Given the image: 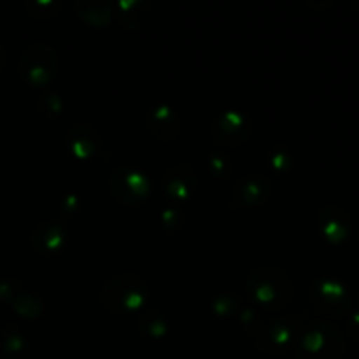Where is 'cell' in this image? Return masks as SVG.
I'll use <instances>...</instances> for the list:
<instances>
[{
  "instance_id": "25",
  "label": "cell",
  "mask_w": 359,
  "mask_h": 359,
  "mask_svg": "<svg viewBox=\"0 0 359 359\" xmlns=\"http://www.w3.org/2000/svg\"><path fill=\"white\" fill-rule=\"evenodd\" d=\"M186 217L184 212L181 209H175V207H170V209H165L161 212V226L167 233L174 235L177 231H181L184 228Z\"/></svg>"
},
{
  "instance_id": "26",
  "label": "cell",
  "mask_w": 359,
  "mask_h": 359,
  "mask_svg": "<svg viewBox=\"0 0 359 359\" xmlns=\"http://www.w3.org/2000/svg\"><path fill=\"white\" fill-rule=\"evenodd\" d=\"M241 325L242 328L245 330L248 333H251L252 337L258 333V330L262 328V314H259L258 311H256V307H251V309H244V311H241Z\"/></svg>"
},
{
  "instance_id": "13",
  "label": "cell",
  "mask_w": 359,
  "mask_h": 359,
  "mask_svg": "<svg viewBox=\"0 0 359 359\" xmlns=\"http://www.w3.org/2000/svg\"><path fill=\"white\" fill-rule=\"evenodd\" d=\"M69 242V231L60 219H49L37 224L30 235V244L35 252L42 256H53L62 252Z\"/></svg>"
},
{
  "instance_id": "24",
  "label": "cell",
  "mask_w": 359,
  "mask_h": 359,
  "mask_svg": "<svg viewBox=\"0 0 359 359\" xmlns=\"http://www.w3.org/2000/svg\"><path fill=\"white\" fill-rule=\"evenodd\" d=\"M269 165L276 172H287L293 165V156H291V151L286 146H280L276 144L272 149L269 151Z\"/></svg>"
},
{
  "instance_id": "5",
  "label": "cell",
  "mask_w": 359,
  "mask_h": 359,
  "mask_svg": "<svg viewBox=\"0 0 359 359\" xmlns=\"http://www.w3.org/2000/svg\"><path fill=\"white\" fill-rule=\"evenodd\" d=\"M153 189V182L142 168L125 165L118 167L109 175V191L126 207H137L146 202Z\"/></svg>"
},
{
  "instance_id": "19",
  "label": "cell",
  "mask_w": 359,
  "mask_h": 359,
  "mask_svg": "<svg viewBox=\"0 0 359 359\" xmlns=\"http://www.w3.org/2000/svg\"><path fill=\"white\" fill-rule=\"evenodd\" d=\"M137 326L140 332L151 339H163L168 333L170 326H168V319L165 318L163 312L156 311V309H147L137 319Z\"/></svg>"
},
{
  "instance_id": "9",
  "label": "cell",
  "mask_w": 359,
  "mask_h": 359,
  "mask_svg": "<svg viewBox=\"0 0 359 359\" xmlns=\"http://www.w3.org/2000/svg\"><path fill=\"white\" fill-rule=\"evenodd\" d=\"M0 302L25 319H37L46 309L42 298L16 279L0 280Z\"/></svg>"
},
{
  "instance_id": "3",
  "label": "cell",
  "mask_w": 359,
  "mask_h": 359,
  "mask_svg": "<svg viewBox=\"0 0 359 359\" xmlns=\"http://www.w3.org/2000/svg\"><path fill=\"white\" fill-rule=\"evenodd\" d=\"M346 339L332 323H312L298 339L297 359H342Z\"/></svg>"
},
{
  "instance_id": "29",
  "label": "cell",
  "mask_w": 359,
  "mask_h": 359,
  "mask_svg": "<svg viewBox=\"0 0 359 359\" xmlns=\"http://www.w3.org/2000/svg\"><path fill=\"white\" fill-rule=\"evenodd\" d=\"M6 58H7L6 48H4V44L0 42V72H2L4 67H6Z\"/></svg>"
},
{
  "instance_id": "12",
  "label": "cell",
  "mask_w": 359,
  "mask_h": 359,
  "mask_svg": "<svg viewBox=\"0 0 359 359\" xmlns=\"http://www.w3.org/2000/svg\"><path fill=\"white\" fill-rule=\"evenodd\" d=\"M196 186H198V172L189 163L172 165L165 172L163 181H161L165 195L170 200H179V202L191 198L193 193L196 191Z\"/></svg>"
},
{
  "instance_id": "21",
  "label": "cell",
  "mask_w": 359,
  "mask_h": 359,
  "mask_svg": "<svg viewBox=\"0 0 359 359\" xmlns=\"http://www.w3.org/2000/svg\"><path fill=\"white\" fill-rule=\"evenodd\" d=\"M210 309H212V312L217 316V318L228 319L231 318V316L241 312L242 300L241 297L235 293H219L214 297L212 304H210Z\"/></svg>"
},
{
  "instance_id": "16",
  "label": "cell",
  "mask_w": 359,
  "mask_h": 359,
  "mask_svg": "<svg viewBox=\"0 0 359 359\" xmlns=\"http://www.w3.org/2000/svg\"><path fill=\"white\" fill-rule=\"evenodd\" d=\"M319 233L332 244H340L349 237V217L335 205L323 207L318 212Z\"/></svg>"
},
{
  "instance_id": "10",
  "label": "cell",
  "mask_w": 359,
  "mask_h": 359,
  "mask_svg": "<svg viewBox=\"0 0 359 359\" xmlns=\"http://www.w3.org/2000/svg\"><path fill=\"white\" fill-rule=\"evenodd\" d=\"M273 193V184L266 175L249 174L238 179L233 186V202L245 209L265 205Z\"/></svg>"
},
{
  "instance_id": "11",
  "label": "cell",
  "mask_w": 359,
  "mask_h": 359,
  "mask_svg": "<svg viewBox=\"0 0 359 359\" xmlns=\"http://www.w3.org/2000/svg\"><path fill=\"white\" fill-rule=\"evenodd\" d=\"M67 147L77 160L90 161L102 154L104 140L100 132L90 123H76L67 132Z\"/></svg>"
},
{
  "instance_id": "18",
  "label": "cell",
  "mask_w": 359,
  "mask_h": 359,
  "mask_svg": "<svg viewBox=\"0 0 359 359\" xmlns=\"http://www.w3.org/2000/svg\"><path fill=\"white\" fill-rule=\"evenodd\" d=\"M0 359H32V349L27 337L14 325L4 326Z\"/></svg>"
},
{
  "instance_id": "7",
  "label": "cell",
  "mask_w": 359,
  "mask_h": 359,
  "mask_svg": "<svg viewBox=\"0 0 359 359\" xmlns=\"http://www.w3.org/2000/svg\"><path fill=\"white\" fill-rule=\"evenodd\" d=\"M298 337V321L294 318L269 319L255 335V346L266 356H283Z\"/></svg>"
},
{
  "instance_id": "1",
  "label": "cell",
  "mask_w": 359,
  "mask_h": 359,
  "mask_svg": "<svg viewBox=\"0 0 359 359\" xmlns=\"http://www.w3.org/2000/svg\"><path fill=\"white\" fill-rule=\"evenodd\" d=\"M245 291L255 307L276 311L293 300V280L277 266H259L252 270L245 283Z\"/></svg>"
},
{
  "instance_id": "2",
  "label": "cell",
  "mask_w": 359,
  "mask_h": 359,
  "mask_svg": "<svg viewBox=\"0 0 359 359\" xmlns=\"http://www.w3.org/2000/svg\"><path fill=\"white\" fill-rule=\"evenodd\" d=\"M149 286L137 273H119L105 283L100 304L112 314H133L149 305Z\"/></svg>"
},
{
  "instance_id": "27",
  "label": "cell",
  "mask_w": 359,
  "mask_h": 359,
  "mask_svg": "<svg viewBox=\"0 0 359 359\" xmlns=\"http://www.w3.org/2000/svg\"><path fill=\"white\" fill-rule=\"evenodd\" d=\"M77 210H79V198H77V195H74V193H69V195L63 196L62 205H60V221L65 223V221L69 219V217H72Z\"/></svg>"
},
{
  "instance_id": "23",
  "label": "cell",
  "mask_w": 359,
  "mask_h": 359,
  "mask_svg": "<svg viewBox=\"0 0 359 359\" xmlns=\"http://www.w3.org/2000/svg\"><path fill=\"white\" fill-rule=\"evenodd\" d=\"M63 105H65L63 104V98L60 97L56 91H48V93H44L41 98H39L37 107L42 116L53 119V118H58V116L62 114Z\"/></svg>"
},
{
  "instance_id": "8",
  "label": "cell",
  "mask_w": 359,
  "mask_h": 359,
  "mask_svg": "<svg viewBox=\"0 0 359 359\" xmlns=\"http://www.w3.org/2000/svg\"><path fill=\"white\" fill-rule=\"evenodd\" d=\"M212 139L223 147H238L248 142L252 135V123L245 112L230 111L221 112L212 123Z\"/></svg>"
},
{
  "instance_id": "22",
  "label": "cell",
  "mask_w": 359,
  "mask_h": 359,
  "mask_svg": "<svg viewBox=\"0 0 359 359\" xmlns=\"http://www.w3.org/2000/svg\"><path fill=\"white\" fill-rule=\"evenodd\" d=\"M209 172L216 179H228L233 174V160L223 153H212L207 160Z\"/></svg>"
},
{
  "instance_id": "17",
  "label": "cell",
  "mask_w": 359,
  "mask_h": 359,
  "mask_svg": "<svg viewBox=\"0 0 359 359\" xmlns=\"http://www.w3.org/2000/svg\"><path fill=\"white\" fill-rule=\"evenodd\" d=\"M74 13L86 25L104 28L114 18V4L105 0H76Z\"/></svg>"
},
{
  "instance_id": "14",
  "label": "cell",
  "mask_w": 359,
  "mask_h": 359,
  "mask_svg": "<svg viewBox=\"0 0 359 359\" xmlns=\"http://www.w3.org/2000/svg\"><path fill=\"white\" fill-rule=\"evenodd\" d=\"M146 126L156 139L172 142L181 132V119L172 105L158 102L146 112Z\"/></svg>"
},
{
  "instance_id": "15",
  "label": "cell",
  "mask_w": 359,
  "mask_h": 359,
  "mask_svg": "<svg viewBox=\"0 0 359 359\" xmlns=\"http://www.w3.org/2000/svg\"><path fill=\"white\" fill-rule=\"evenodd\" d=\"M154 6L147 0H119L114 4V18L126 30H140L149 23Z\"/></svg>"
},
{
  "instance_id": "6",
  "label": "cell",
  "mask_w": 359,
  "mask_h": 359,
  "mask_svg": "<svg viewBox=\"0 0 359 359\" xmlns=\"http://www.w3.org/2000/svg\"><path fill=\"white\" fill-rule=\"evenodd\" d=\"M309 300L316 312L332 319L346 316L353 304L349 290L335 279L314 280L309 291Z\"/></svg>"
},
{
  "instance_id": "28",
  "label": "cell",
  "mask_w": 359,
  "mask_h": 359,
  "mask_svg": "<svg viewBox=\"0 0 359 359\" xmlns=\"http://www.w3.org/2000/svg\"><path fill=\"white\" fill-rule=\"evenodd\" d=\"M349 332H351V335L356 337V339H359V312H354L353 318H351Z\"/></svg>"
},
{
  "instance_id": "20",
  "label": "cell",
  "mask_w": 359,
  "mask_h": 359,
  "mask_svg": "<svg viewBox=\"0 0 359 359\" xmlns=\"http://www.w3.org/2000/svg\"><path fill=\"white\" fill-rule=\"evenodd\" d=\"M25 13L37 21H51L60 16L63 4L60 0H27L23 4Z\"/></svg>"
},
{
  "instance_id": "4",
  "label": "cell",
  "mask_w": 359,
  "mask_h": 359,
  "mask_svg": "<svg viewBox=\"0 0 359 359\" xmlns=\"http://www.w3.org/2000/svg\"><path fill=\"white\" fill-rule=\"evenodd\" d=\"M60 56L53 46L35 42L28 46L20 58V76L34 88H44L58 77Z\"/></svg>"
}]
</instances>
